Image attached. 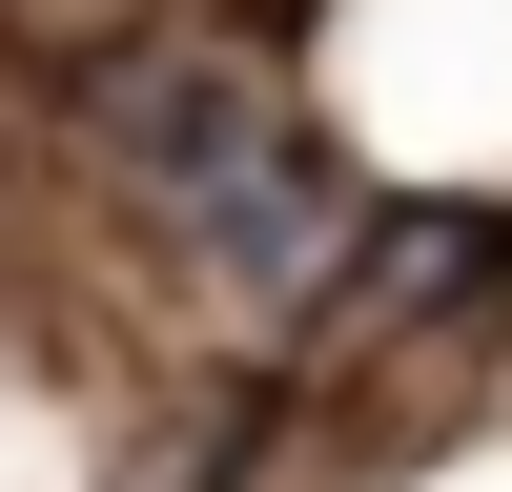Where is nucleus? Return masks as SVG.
<instances>
[{
	"instance_id": "1",
	"label": "nucleus",
	"mask_w": 512,
	"mask_h": 492,
	"mask_svg": "<svg viewBox=\"0 0 512 492\" xmlns=\"http://www.w3.org/2000/svg\"><path fill=\"white\" fill-rule=\"evenodd\" d=\"M82 144H103V185L164 226V267L226 287V308H308V287L349 267V185H328V144L287 123V82L226 62V41L123 62L103 103H82Z\"/></svg>"
}]
</instances>
